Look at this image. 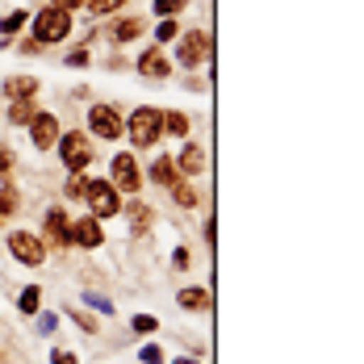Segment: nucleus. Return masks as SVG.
Segmentation results:
<instances>
[{
    "label": "nucleus",
    "instance_id": "4468645a",
    "mask_svg": "<svg viewBox=\"0 0 364 364\" xmlns=\"http://www.w3.org/2000/svg\"><path fill=\"white\" fill-rule=\"evenodd\" d=\"M143 30H146L143 17H126V21H113L105 34H109V42H134V38L143 34Z\"/></svg>",
    "mask_w": 364,
    "mask_h": 364
},
{
    "label": "nucleus",
    "instance_id": "39448f33",
    "mask_svg": "<svg viewBox=\"0 0 364 364\" xmlns=\"http://www.w3.org/2000/svg\"><path fill=\"white\" fill-rule=\"evenodd\" d=\"M9 255L21 259L26 268H38L46 259V243H42V235H34V230H13L9 235Z\"/></svg>",
    "mask_w": 364,
    "mask_h": 364
},
{
    "label": "nucleus",
    "instance_id": "dca6fc26",
    "mask_svg": "<svg viewBox=\"0 0 364 364\" xmlns=\"http://www.w3.org/2000/svg\"><path fill=\"white\" fill-rule=\"evenodd\" d=\"M151 181H155V184L181 181V172H176V159H172V155H159V159L151 164Z\"/></svg>",
    "mask_w": 364,
    "mask_h": 364
},
{
    "label": "nucleus",
    "instance_id": "6e6552de",
    "mask_svg": "<svg viewBox=\"0 0 364 364\" xmlns=\"http://www.w3.org/2000/svg\"><path fill=\"white\" fill-rule=\"evenodd\" d=\"M59 134H63V130H59V117L38 109L34 122H30V143H34L38 151H50V146L59 143Z\"/></svg>",
    "mask_w": 364,
    "mask_h": 364
},
{
    "label": "nucleus",
    "instance_id": "f257e3e1",
    "mask_svg": "<svg viewBox=\"0 0 364 364\" xmlns=\"http://www.w3.org/2000/svg\"><path fill=\"white\" fill-rule=\"evenodd\" d=\"M68 34H72V13L68 9L46 4V9L34 13V42L38 46H55V42H63Z\"/></svg>",
    "mask_w": 364,
    "mask_h": 364
},
{
    "label": "nucleus",
    "instance_id": "b1692460",
    "mask_svg": "<svg viewBox=\"0 0 364 364\" xmlns=\"http://www.w3.org/2000/svg\"><path fill=\"white\" fill-rule=\"evenodd\" d=\"M172 38H181V26H176V17H164L155 30V42H172Z\"/></svg>",
    "mask_w": 364,
    "mask_h": 364
},
{
    "label": "nucleus",
    "instance_id": "f03ea898",
    "mask_svg": "<svg viewBox=\"0 0 364 364\" xmlns=\"http://www.w3.org/2000/svg\"><path fill=\"white\" fill-rule=\"evenodd\" d=\"M126 134H130V143L134 146H155L164 139V113L143 105V109H134L126 117Z\"/></svg>",
    "mask_w": 364,
    "mask_h": 364
},
{
    "label": "nucleus",
    "instance_id": "4c0bfd02",
    "mask_svg": "<svg viewBox=\"0 0 364 364\" xmlns=\"http://www.w3.org/2000/svg\"><path fill=\"white\" fill-rule=\"evenodd\" d=\"M50 4H59V9H68V13H75V9H84L88 0H50Z\"/></svg>",
    "mask_w": 364,
    "mask_h": 364
},
{
    "label": "nucleus",
    "instance_id": "7ed1b4c3",
    "mask_svg": "<svg viewBox=\"0 0 364 364\" xmlns=\"http://www.w3.org/2000/svg\"><path fill=\"white\" fill-rule=\"evenodd\" d=\"M84 201H88L92 218H117V214H122V193H117L109 181H88Z\"/></svg>",
    "mask_w": 364,
    "mask_h": 364
},
{
    "label": "nucleus",
    "instance_id": "ddd939ff",
    "mask_svg": "<svg viewBox=\"0 0 364 364\" xmlns=\"http://www.w3.org/2000/svg\"><path fill=\"white\" fill-rule=\"evenodd\" d=\"M68 226H72V222H68V214H63L59 205H55V210H46V235H50V243H55V247H68Z\"/></svg>",
    "mask_w": 364,
    "mask_h": 364
},
{
    "label": "nucleus",
    "instance_id": "2f4dec72",
    "mask_svg": "<svg viewBox=\"0 0 364 364\" xmlns=\"http://www.w3.org/2000/svg\"><path fill=\"white\" fill-rule=\"evenodd\" d=\"M68 318H75V323H80L84 331H97V323H92V318H88L84 310H75V306H68Z\"/></svg>",
    "mask_w": 364,
    "mask_h": 364
},
{
    "label": "nucleus",
    "instance_id": "7c9ffc66",
    "mask_svg": "<svg viewBox=\"0 0 364 364\" xmlns=\"http://www.w3.org/2000/svg\"><path fill=\"white\" fill-rule=\"evenodd\" d=\"M139 360H143V364H164V352H159L155 343H146L143 352H139Z\"/></svg>",
    "mask_w": 364,
    "mask_h": 364
},
{
    "label": "nucleus",
    "instance_id": "f704fd0d",
    "mask_svg": "<svg viewBox=\"0 0 364 364\" xmlns=\"http://www.w3.org/2000/svg\"><path fill=\"white\" fill-rule=\"evenodd\" d=\"M84 63H88V50H84V46H80V50H72V55H68V68H84Z\"/></svg>",
    "mask_w": 364,
    "mask_h": 364
},
{
    "label": "nucleus",
    "instance_id": "5701e85b",
    "mask_svg": "<svg viewBox=\"0 0 364 364\" xmlns=\"http://www.w3.org/2000/svg\"><path fill=\"white\" fill-rule=\"evenodd\" d=\"M151 226V210L146 205H130V235H143Z\"/></svg>",
    "mask_w": 364,
    "mask_h": 364
},
{
    "label": "nucleus",
    "instance_id": "6ab92c4d",
    "mask_svg": "<svg viewBox=\"0 0 364 364\" xmlns=\"http://www.w3.org/2000/svg\"><path fill=\"white\" fill-rule=\"evenodd\" d=\"M38 306H42V289H38V285H26L21 297H17V310H21V314H38Z\"/></svg>",
    "mask_w": 364,
    "mask_h": 364
},
{
    "label": "nucleus",
    "instance_id": "f3484780",
    "mask_svg": "<svg viewBox=\"0 0 364 364\" xmlns=\"http://www.w3.org/2000/svg\"><path fill=\"white\" fill-rule=\"evenodd\" d=\"M176 301H181V310H193V314H197V310H210V293L205 289H181Z\"/></svg>",
    "mask_w": 364,
    "mask_h": 364
},
{
    "label": "nucleus",
    "instance_id": "9d476101",
    "mask_svg": "<svg viewBox=\"0 0 364 364\" xmlns=\"http://www.w3.org/2000/svg\"><path fill=\"white\" fill-rule=\"evenodd\" d=\"M68 243H80V247H101L105 243V235H101V218H75L68 226Z\"/></svg>",
    "mask_w": 364,
    "mask_h": 364
},
{
    "label": "nucleus",
    "instance_id": "bb28decb",
    "mask_svg": "<svg viewBox=\"0 0 364 364\" xmlns=\"http://www.w3.org/2000/svg\"><path fill=\"white\" fill-rule=\"evenodd\" d=\"M122 4H126V0H88V9H92L97 17H109V13H117V9H122Z\"/></svg>",
    "mask_w": 364,
    "mask_h": 364
},
{
    "label": "nucleus",
    "instance_id": "c756f323",
    "mask_svg": "<svg viewBox=\"0 0 364 364\" xmlns=\"http://www.w3.org/2000/svg\"><path fill=\"white\" fill-rule=\"evenodd\" d=\"M84 193H88V181H84V172H72V181H68V197H80V201H84Z\"/></svg>",
    "mask_w": 364,
    "mask_h": 364
},
{
    "label": "nucleus",
    "instance_id": "412c9836",
    "mask_svg": "<svg viewBox=\"0 0 364 364\" xmlns=\"http://www.w3.org/2000/svg\"><path fill=\"white\" fill-rule=\"evenodd\" d=\"M164 134H176V139H184V134H188V117H184L181 109L164 113Z\"/></svg>",
    "mask_w": 364,
    "mask_h": 364
},
{
    "label": "nucleus",
    "instance_id": "423d86ee",
    "mask_svg": "<svg viewBox=\"0 0 364 364\" xmlns=\"http://www.w3.org/2000/svg\"><path fill=\"white\" fill-rule=\"evenodd\" d=\"M59 155H63V164L72 168V172H84L88 164H92V139L88 134H80V130H72V134H59Z\"/></svg>",
    "mask_w": 364,
    "mask_h": 364
},
{
    "label": "nucleus",
    "instance_id": "a878e982",
    "mask_svg": "<svg viewBox=\"0 0 364 364\" xmlns=\"http://www.w3.org/2000/svg\"><path fill=\"white\" fill-rule=\"evenodd\" d=\"M17 205H21V201H17V193H13V188H0V222L9 218Z\"/></svg>",
    "mask_w": 364,
    "mask_h": 364
},
{
    "label": "nucleus",
    "instance_id": "1a4fd4ad",
    "mask_svg": "<svg viewBox=\"0 0 364 364\" xmlns=\"http://www.w3.org/2000/svg\"><path fill=\"white\" fill-rule=\"evenodd\" d=\"M210 50H214V42H210L205 30H188V34L181 38V68H197Z\"/></svg>",
    "mask_w": 364,
    "mask_h": 364
},
{
    "label": "nucleus",
    "instance_id": "a211bd4d",
    "mask_svg": "<svg viewBox=\"0 0 364 364\" xmlns=\"http://www.w3.org/2000/svg\"><path fill=\"white\" fill-rule=\"evenodd\" d=\"M34 113H38L34 101H13V105H9V122H13V126H30Z\"/></svg>",
    "mask_w": 364,
    "mask_h": 364
},
{
    "label": "nucleus",
    "instance_id": "aec40b11",
    "mask_svg": "<svg viewBox=\"0 0 364 364\" xmlns=\"http://www.w3.org/2000/svg\"><path fill=\"white\" fill-rule=\"evenodd\" d=\"M26 21H30V13H26V9H13V13H9V17L0 21V34H4V38L21 34V26H26Z\"/></svg>",
    "mask_w": 364,
    "mask_h": 364
},
{
    "label": "nucleus",
    "instance_id": "f8f14e48",
    "mask_svg": "<svg viewBox=\"0 0 364 364\" xmlns=\"http://www.w3.org/2000/svg\"><path fill=\"white\" fill-rule=\"evenodd\" d=\"M176 172H184V176H201L205 172V151L197 143H184L181 159H176Z\"/></svg>",
    "mask_w": 364,
    "mask_h": 364
},
{
    "label": "nucleus",
    "instance_id": "cd10ccee",
    "mask_svg": "<svg viewBox=\"0 0 364 364\" xmlns=\"http://www.w3.org/2000/svg\"><path fill=\"white\" fill-rule=\"evenodd\" d=\"M184 4H188V0H155V13H159V17H176Z\"/></svg>",
    "mask_w": 364,
    "mask_h": 364
},
{
    "label": "nucleus",
    "instance_id": "72a5a7b5",
    "mask_svg": "<svg viewBox=\"0 0 364 364\" xmlns=\"http://www.w3.org/2000/svg\"><path fill=\"white\" fill-rule=\"evenodd\" d=\"M50 364H80V360H75V352H68V348H59V352L50 356Z\"/></svg>",
    "mask_w": 364,
    "mask_h": 364
},
{
    "label": "nucleus",
    "instance_id": "0eeeda50",
    "mask_svg": "<svg viewBox=\"0 0 364 364\" xmlns=\"http://www.w3.org/2000/svg\"><path fill=\"white\" fill-rule=\"evenodd\" d=\"M113 188H117V193H139V184H143V172H139V164H134V155H126V151H122V155H113Z\"/></svg>",
    "mask_w": 364,
    "mask_h": 364
},
{
    "label": "nucleus",
    "instance_id": "473e14b6",
    "mask_svg": "<svg viewBox=\"0 0 364 364\" xmlns=\"http://www.w3.org/2000/svg\"><path fill=\"white\" fill-rule=\"evenodd\" d=\"M55 327H59V318H55V314H38V331H42V335H50Z\"/></svg>",
    "mask_w": 364,
    "mask_h": 364
},
{
    "label": "nucleus",
    "instance_id": "c85d7f7f",
    "mask_svg": "<svg viewBox=\"0 0 364 364\" xmlns=\"http://www.w3.org/2000/svg\"><path fill=\"white\" fill-rule=\"evenodd\" d=\"M84 301H88L92 310H101V314H113V310H117L109 297H101V293H84Z\"/></svg>",
    "mask_w": 364,
    "mask_h": 364
},
{
    "label": "nucleus",
    "instance_id": "4be33fe9",
    "mask_svg": "<svg viewBox=\"0 0 364 364\" xmlns=\"http://www.w3.org/2000/svg\"><path fill=\"white\" fill-rule=\"evenodd\" d=\"M168 188H172V201H176L181 210H193V205H197V193H193V184H181V181H172Z\"/></svg>",
    "mask_w": 364,
    "mask_h": 364
},
{
    "label": "nucleus",
    "instance_id": "58836bf2",
    "mask_svg": "<svg viewBox=\"0 0 364 364\" xmlns=\"http://www.w3.org/2000/svg\"><path fill=\"white\" fill-rule=\"evenodd\" d=\"M172 364H197V360H193V356H176Z\"/></svg>",
    "mask_w": 364,
    "mask_h": 364
},
{
    "label": "nucleus",
    "instance_id": "2eb2a0df",
    "mask_svg": "<svg viewBox=\"0 0 364 364\" xmlns=\"http://www.w3.org/2000/svg\"><path fill=\"white\" fill-rule=\"evenodd\" d=\"M139 72L151 75V80H164L172 68H168V59H164L159 50H143V59H139Z\"/></svg>",
    "mask_w": 364,
    "mask_h": 364
},
{
    "label": "nucleus",
    "instance_id": "c9c22d12",
    "mask_svg": "<svg viewBox=\"0 0 364 364\" xmlns=\"http://www.w3.org/2000/svg\"><path fill=\"white\" fill-rule=\"evenodd\" d=\"M0 172H4V176L13 172V151H9V146H0Z\"/></svg>",
    "mask_w": 364,
    "mask_h": 364
},
{
    "label": "nucleus",
    "instance_id": "20e7f679",
    "mask_svg": "<svg viewBox=\"0 0 364 364\" xmlns=\"http://www.w3.org/2000/svg\"><path fill=\"white\" fill-rule=\"evenodd\" d=\"M88 130H92V139H122L126 134V117L117 113V105H92L88 109Z\"/></svg>",
    "mask_w": 364,
    "mask_h": 364
},
{
    "label": "nucleus",
    "instance_id": "393cba45",
    "mask_svg": "<svg viewBox=\"0 0 364 364\" xmlns=\"http://www.w3.org/2000/svg\"><path fill=\"white\" fill-rule=\"evenodd\" d=\"M130 327H134V335H151V331H159V318H151V314H134Z\"/></svg>",
    "mask_w": 364,
    "mask_h": 364
},
{
    "label": "nucleus",
    "instance_id": "e433bc0d",
    "mask_svg": "<svg viewBox=\"0 0 364 364\" xmlns=\"http://www.w3.org/2000/svg\"><path fill=\"white\" fill-rule=\"evenodd\" d=\"M172 264H176V268H188V247H176V252H172Z\"/></svg>",
    "mask_w": 364,
    "mask_h": 364
},
{
    "label": "nucleus",
    "instance_id": "9b49d317",
    "mask_svg": "<svg viewBox=\"0 0 364 364\" xmlns=\"http://www.w3.org/2000/svg\"><path fill=\"white\" fill-rule=\"evenodd\" d=\"M4 97H9V101H34L38 97V75H9V80H4Z\"/></svg>",
    "mask_w": 364,
    "mask_h": 364
}]
</instances>
